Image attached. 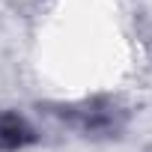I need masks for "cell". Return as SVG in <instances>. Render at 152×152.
<instances>
[{
  "instance_id": "6da1fadb",
  "label": "cell",
  "mask_w": 152,
  "mask_h": 152,
  "mask_svg": "<svg viewBox=\"0 0 152 152\" xmlns=\"http://www.w3.org/2000/svg\"><path fill=\"white\" fill-rule=\"evenodd\" d=\"M30 140H33V134H30V128L21 116H15V113L0 116V149H18Z\"/></svg>"
}]
</instances>
